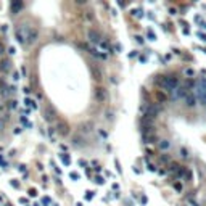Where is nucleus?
Returning <instances> with one entry per match:
<instances>
[{"label":"nucleus","instance_id":"4","mask_svg":"<svg viewBox=\"0 0 206 206\" xmlns=\"http://www.w3.org/2000/svg\"><path fill=\"white\" fill-rule=\"evenodd\" d=\"M37 37H39V31L37 29H32L29 28V32H28V37H26V44H34V42L37 41Z\"/></svg>","mask_w":206,"mask_h":206},{"label":"nucleus","instance_id":"16","mask_svg":"<svg viewBox=\"0 0 206 206\" xmlns=\"http://www.w3.org/2000/svg\"><path fill=\"white\" fill-rule=\"evenodd\" d=\"M60 156H61V161L65 163L66 166H69V163H71V159H69V156H68V155H60Z\"/></svg>","mask_w":206,"mask_h":206},{"label":"nucleus","instance_id":"15","mask_svg":"<svg viewBox=\"0 0 206 206\" xmlns=\"http://www.w3.org/2000/svg\"><path fill=\"white\" fill-rule=\"evenodd\" d=\"M24 103H26V106H29V108H36V101L31 100V98H26Z\"/></svg>","mask_w":206,"mask_h":206},{"label":"nucleus","instance_id":"19","mask_svg":"<svg viewBox=\"0 0 206 206\" xmlns=\"http://www.w3.org/2000/svg\"><path fill=\"white\" fill-rule=\"evenodd\" d=\"M8 103H10V108H16V101H15V100H11V101H8Z\"/></svg>","mask_w":206,"mask_h":206},{"label":"nucleus","instance_id":"12","mask_svg":"<svg viewBox=\"0 0 206 206\" xmlns=\"http://www.w3.org/2000/svg\"><path fill=\"white\" fill-rule=\"evenodd\" d=\"M155 98H156L159 103H163V101H166V93L163 92V90H155Z\"/></svg>","mask_w":206,"mask_h":206},{"label":"nucleus","instance_id":"21","mask_svg":"<svg viewBox=\"0 0 206 206\" xmlns=\"http://www.w3.org/2000/svg\"><path fill=\"white\" fill-rule=\"evenodd\" d=\"M8 53H10V55H15L16 52H15V49H13V47H10V49H8Z\"/></svg>","mask_w":206,"mask_h":206},{"label":"nucleus","instance_id":"17","mask_svg":"<svg viewBox=\"0 0 206 206\" xmlns=\"http://www.w3.org/2000/svg\"><path fill=\"white\" fill-rule=\"evenodd\" d=\"M5 52H7V49H5V45L2 44V42H0V57H2V55H3Z\"/></svg>","mask_w":206,"mask_h":206},{"label":"nucleus","instance_id":"11","mask_svg":"<svg viewBox=\"0 0 206 206\" xmlns=\"http://www.w3.org/2000/svg\"><path fill=\"white\" fill-rule=\"evenodd\" d=\"M100 39H101L100 32H98V31H95V29H90V31H89V41L93 42V44H98V42H100Z\"/></svg>","mask_w":206,"mask_h":206},{"label":"nucleus","instance_id":"6","mask_svg":"<svg viewBox=\"0 0 206 206\" xmlns=\"http://www.w3.org/2000/svg\"><path fill=\"white\" fill-rule=\"evenodd\" d=\"M23 7H24V3H23L21 0H15V2H11V5H10V11H11L13 15H16V13H20L21 10H23Z\"/></svg>","mask_w":206,"mask_h":206},{"label":"nucleus","instance_id":"25","mask_svg":"<svg viewBox=\"0 0 206 206\" xmlns=\"http://www.w3.org/2000/svg\"><path fill=\"white\" fill-rule=\"evenodd\" d=\"M182 156H184V158H187V156H188V155H187V151H185L184 148H182Z\"/></svg>","mask_w":206,"mask_h":206},{"label":"nucleus","instance_id":"9","mask_svg":"<svg viewBox=\"0 0 206 206\" xmlns=\"http://www.w3.org/2000/svg\"><path fill=\"white\" fill-rule=\"evenodd\" d=\"M57 130H58L60 135H68V134H69V126L66 124V122L60 121V122H58V126H57Z\"/></svg>","mask_w":206,"mask_h":206},{"label":"nucleus","instance_id":"24","mask_svg":"<svg viewBox=\"0 0 206 206\" xmlns=\"http://www.w3.org/2000/svg\"><path fill=\"white\" fill-rule=\"evenodd\" d=\"M71 177H73V179H79V176H77L76 172H71Z\"/></svg>","mask_w":206,"mask_h":206},{"label":"nucleus","instance_id":"14","mask_svg":"<svg viewBox=\"0 0 206 206\" xmlns=\"http://www.w3.org/2000/svg\"><path fill=\"white\" fill-rule=\"evenodd\" d=\"M169 147H171V143L168 140H161V142H159V148H161V150H168Z\"/></svg>","mask_w":206,"mask_h":206},{"label":"nucleus","instance_id":"7","mask_svg":"<svg viewBox=\"0 0 206 206\" xmlns=\"http://www.w3.org/2000/svg\"><path fill=\"white\" fill-rule=\"evenodd\" d=\"M184 101H185V106H187V108H193V106L197 105V95H193V93L190 92L188 95L185 97V100H184Z\"/></svg>","mask_w":206,"mask_h":206},{"label":"nucleus","instance_id":"18","mask_svg":"<svg viewBox=\"0 0 206 206\" xmlns=\"http://www.w3.org/2000/svg\"><path fill=\"white\" fill-rule=\"evenodd\" d=\"M185 74H187V76H190V77H192V76H193V74H195V71H193V69H185Z\"/></svg>","mask_w":206,"mask_h":206},{"label":"nucleus","instance_id":"2","mask_svg":"<svg viewBox=\"0 0 206 206\" xmlns=\"http://www.w3.org/2000/svg\"><path fill=\"white\" fill-rule=\"evenodd\" d=\"M197 100H200L203 106H206V79L201 77L197 84Z\"/></svg>","mask_w":206,"mask_h":206},{"label":"nucleus","instance_id":"20","mask_svg":"<svg viewBox=\"0 0 206 206\" xmlns=\"http://www.w3.org/2000/svg\"><path fill=\"white\" fill-rule=\"evenodd\" d=\"M29 195H31V197H36V195H37V192H36L34 188H31V190H29Z\"/></svg>","mask_w":206,"mask_h":206},{"label":"nucleus","instance_id":"3","mask_svg":"<svg viewBox=\"0 0 206 206\" xmlns=\"http://www.w3.org/2000/svg\"><path fill=\"white\" fill-rule=\"evenodd\" d=\"M28 32H29V26L23 24L16 29V32H15V37H16V42L20 44H26V37H28Z\"/></svg>","mask_w":206,"mask_h":206},{"label":"nucleus","instance_id":"8","mask_svg":"<svg viewBox=\"0 0 206 206\" xmlns=\"http://www.w3.org/2000/svg\"><path fill=\"white\" fill-rule=\"evenodd\" d=\"M190 93V90L187 89V87H177V90H176V98H180V100H185V97Z\"/></svg>","mask_w":206,"mask_h":206},{"label":"nucleus","instance_id":"10","mask_svg":"<svg viewBox=\"0 0 206 206\" xmlns=\"http://www.w3.org/2000/svg\"><path fill=\"white\" fill-rule=\"evenodd\" d=\"M55 116H57V114H55V111L52 109V106H47V108L44 109V118H45L49 122L55 121Z\"/></svg>","mask_w":206,"mask_h":206},{"label":"nucleus","instance_id":"22","mask_svg":"<svg viewBox=\"0 0 206 206\" xmlns=\"http://www.w3.org/2000/svg\"><path fill=\"white\" fill-rule=\"evenodd\" d=\"M174 187H176V190H179V192H182V185H180V184H176V185H174Z\"/></svg>","mask_w":206,"mask_h":206},{"label":"nucleus","instance_id":"5","mask_svg":"<svg viewBox=\"0 0 206 206\" xmlns=\"http://www.w3.org/2000/svg\"><path fill=\"white\" fill-rule=\"evenodd\" d=\"M11 69V61L8 58H0V73H8Z\"/></svg>","mask_w":206,"mask_h":206},{"label":"nucleus","instance_id":"13","mask_svg":"<svg viewBox=\"0 0 206 206\" xmlns=\"http://www.w3.org/2000/svg\"><path fill=\"white\" fill-rule=\"evenodd\" d=\"M95 97H97V100H98V101H103V100H105V97H106L105 90H103V89H100V87H98V89L95 90Z\"/></svg>","mask_w":206,"mask_h":206},{"label":"nucleus","instance_id":"1","mask_svg":"<svg viewBox=\"0 0 206 206\" xmlns=\"http://www.w3.org/2000/svg\"><path fill=\"white\" fill-rule=\"evenodd\" d=\"M159 84L163 85V89L168 92H176L179 87V79L176 76H164L163 79H159Z\"/></svg>","mask_w":206,"mask_h":206},{"label":"nucleus","instance_id":"23","mask_svg":"<svg viewBox=\"0 0 206 206\" xmlns=\"http://www.w3.org/2000/svg\"><path fill=\"white\" fill-rule=\"evenodd\" d=\"M13 79H15V81H18V79H20V74L15 73V74H13Z\"/></svg>","mask_w":206,"mask_h":206}]
</instances>
